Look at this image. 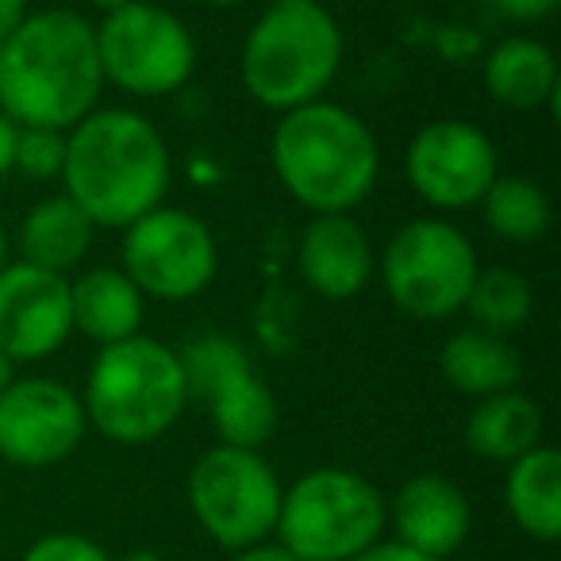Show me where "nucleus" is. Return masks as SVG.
Returning <instances> with one entry per match:
<instances>
[{
    "mask_svg": "<svg viewBox=\"0 0 561 561\" xmlns=\"http://www.w3.org/2000/svg\"><path fill=\"white\" fill-rule=\"evenodd\" d=\"M96 24L73 9L27 12L0 43V112L16 127L70 131L101 108Z\"/></svg>",
    "mask_w": 561,
    "mask_h": 561,
    "instance_id": "obj_1",
    "label": "nucleus"
},
{
    "mask_svg": "<svg viewBox=\"0 0 561 561\" xmlns=\"http://www.w3.org/2000/svg\"><path fill=\"white\" fill-rule=\"evenodd\" d=\"M62 185L93 227H131L165 204L173 185L162 127L135 108H93L66 131Z\"/></svg>",
    "mask_w": 561,
    "mask_h": 561,
    "instance_id": "obj_2",
    "label": "nucleus"
},
{
    "mask_svg": "<svg viewBox=\"0 0 561 561\" xmlns=\"http://www.w3.org/2000/svg\"><path fill=\"white\" fill-rule=\"evenodd\" d=\"M270 165L312 216H351L377 188L381 147L358 112L323 96L280 112L270 135Z\"/></svg>",
    "mask_w": 561,
    "mask_h": 561,
    "instance_id": "obj_3",
    "label": "nucleus"
},
{
    "mask_svg": "<svg viewBox=\"0 0 561 561\" xmlns=\"http://www.w3.org/2000/svg\"><path fill=\"white\" fill-rule=\"evenodd\" d=\"M81 408L93 431L116 446L158 443L188 408L181 354L150 335L101 346L89 366Z\"/></svg>",
    "mask_w": 561,
    "mask_h": 561,
    "instance_id": "obj_4",
    "label": "nucleus"
},
{
    "mask_svg": "<svg viewBox=\"0 0 561 561\" xmlns=\"http://www.w3.org/2000/svg\"><path fill=\"white\" fill-rule=\"evenodd\" d=\"M343 55V27L323 4H270L242 39L239 81L250 101L280 116L323 101Z\"/></svg>",
    "mask_w": 561,
    "mask_h": 561,
    "instance_id": "obj_5",
    "label": "nucleus"
},
{
    "mask_svg": "<svg viewBox=\"0 0 561 561\" xmlns=\"http://www.w3.org/2000/svg\"><path fill=\"white\" fill-rule=\"evenodd\" d=\"M389 527V500L354 469L320 466L280 492L277 542L297 561H351Z\"/></svg>",
    "mask_w": 561,
    "mask_h": 561,
    "instance_id": "obj_6",
    "label": "nucleus"
},
{
    "mask_svg": "<svg viewBox=\"0 0 561 561\" xmlns=\"http://www.w3.org/2000/svg\"><path fill=\"white\" fill-rule=\"evenodd\" d=\"M381 285L392 308L412 320H450L466 308L481 257L469 234L443 216L408 219L381 250Z\"/></svg>",
    "mask_w": 561,
    "mask_h": 561,
    "instance_id": "obj_7",
    "label": "nucleus"
},
{
    "mask_svg": "<svg viewBox=\"0 0 561 561\" xmlns=\"http://www.w3.org/2000/svg\"><path fill=\"white\" fill-rule=\"evenodd\" d=\"M104 85L139 101H158L185 89L196 73V39L178 12L135 0L96 24Z\"/></svg>",
    "mask_w": 561,
    "mask_h": 561,
    "instance_id": "obj_8",
    "label": "nucleus"
},
{
    "mask_svg": "<svg viewBox=\"0 0 561 561\" xmlns=\"http://www.w3.org/2000/svg\"><path fill=\"white\" fill-rule=\"evenodd\" d=\"M280 477L262 450L216 443L188 469V507L201 530L224 550H247L273 538L280 512Z\"/></svg>",
    "mask_w": 561,
    "mask_h": 561,
    "instance_id": "obj_9",
    "label": "nucleus"
},
{
    "mask_svg": "<svg viewBox=\"0 0 561 561\" xmlns=\"http://www.w3.org/2000/svg\"><path fill=\"white\" fill-rule=\"evenodd\" d=\"M178 354L185 366L188 400H201L219 443L262 450L277 431L280 412L277 397L254 369L247 346L234 343L231 335L208 331Z\"/></svg>",
    "mask_w": 561,
    "mask_h": 561,
    "instance_id": "obj_10",
    "label": "nucleus"
},
{
    "mask_svg": "<svg viewBox=\"0 0 561 561\" xmlns=\"http://www.w3.org/2000/svg\"><path fill=\"white\" fill-rule=\"evenodd\" d=\"M119 270L139 285L147 300L185 305L216 280L219 242L201 216L158 204L154 211L124 227Z\"/></svg>",
    "mask_w": 561,
    "mask_h": 561,
    "instance_id": "obj_11",
    "label": "nucleus"
},
{
    "mask_svg": "<svg viewBox=\"0 0 561 561\" xmlns=\"http://www.w3.org/2000/svg\"><path fill=\"white\" fill-rule=\"evenodd\" d=\"M412 193L435 211L477 208L484 188L500 178V150L477 124L458 116L420 127L404 150Z\"/></svg>",
    "mask_w": 561,
    "mask_h": 561,
    "instance_id": "obj_12",
    "label": "nucleus"
},
{
    "mask_svg": "<svg viewBox=\"0 0 561 561\" xmlns=\"http://www.w3.org/2000/svg\"><path fill=\"white\" fill-rule=\"evenodd\" d=\"M89 431L81 392L58 377H12L0 392V458L20 469L62 466Z\"/></svg>",
    "mask_w": 561,
    "mask_h": 561,
    "instance_id": "obj_13",
    "label": "nucleus"
},
{
    "mask_svg": "<svg viewBox=\"0 0 561 561\" xmlns=\"http://www.w3.org/2000/svg\"><path fill=\"white\" fill-rule=\"evenodd\" d=\"M70 335V277L12 257L0 270V354L12 366H35L55 358Z\"/></svg>",
    "mask_w": 561,
    "mask_h": 561,
    "instance_id": "obj_14",
    "label": "nucleus"
},
{
    "mask_svg": "<svg viewBox=\"0 0 561 561\" xmlns=\"http://www.w3.org/2000/svg\"><path fill=\"white\" fill-rule=\"evenodd\" d=\"M389 527L397 542L412 546L431 561L461 550L473 527L469 496L443 473H415L389 500Z\"/></svg>",
    "mask_w": 561,
    "mask_h": 561,
    "instance_id": "obj_15",
    "label": "nucleus"
},
{
    "mask_svg": "<svg viewBox=\"0 0 561 561\" xmlns=\"http://www.w3.org/2000/svg\"><path fill=\"white\" fill-rule=\"evenodd\" d=\"M297 273L323 300H354L377 273L369 231L354 216H312L297 242Z\"/></svg>",
    "mask_w": 561,
    "mask_h": 561,
    "instance_id": "obj_16",
    "label": "nucleus"
},
{
    "mask_svg": "<svg viewBox=\"0 0 561 561\" xmlns=\"http://www.w3.org/2000/svg\"><path fill=\"white\" fill-rule=\"evenodd\" d=\"M147 297L119 265H93L70 280V323L73 335L101 346L142 335Z\"/></svg>",
    "mask_w": 561,
    "mask_h": 561,
    "instance_id": "obj_17",
    "label": "nucleus"
},
{
    "mask_svg": "<svg viewBox=\"0 0 561 561\" xmlns=\"http://www.w3.org/2000/svg\"><path fill=\"white\" fill-rule=\"evenodd\" d=\"M484 93L496 104L515 112H538V108H558L561 93V73L558 58L535 35H507V39L492 43L481 66Z\"/></svg>",
    "mask_w": 561,
    "mask_h": 561,
    "instance_id": "obj_18",
    "label": "nucleus"
},
{
    "mask_svg": "<svg viewBox=\"0 0 561 561\" xmlns=\"http://www.w3.org/2000/svg\"><path fill=\"white\" fill-rule=\"evenodd\" d=\"M443 381L469 400L512 392L523 381V354L504 335H492L481 328H466L450 335L438 351Z\"/></svg>",
    "mask_w": 561,
    "mask_h": 561,
    "instance_id": "obj_19",
    "label": "nucleus"
},
{
    "mask_svg": "<svg viewBox=\"0 0 561 561\" xmlns=\"http://www.w3.org/2000/svg\"><path fill=\"white\" fill-rule=\"evenodd\" d=\"M93 219L78 208L66 193L47 196V201L32 204L20 224L16 247H20V262H32L39 270L62 273L70 277L85 254L93 250Z\"/></svg>",
    "mask_w": 561,
    "mask_h": 561,
    "instance_id": "obj_20",
    "label": "nucleus"
},
{
    "mask_svg": "<svg viewBox=\"0 0 561 561\" xmlns=\"http://www.w3.org/2000/svg\"><path fill=\"white\" fill-rule=\"evenodd\" d=\"M504 504L512 523L535 542L561 538V454L550 443H538L507 466Z\"/></svg>",
    "mask_w": 561,
    "mask_h": 561,
    "instance_id": "obj_21",
    "label": "nucleus"
},
{
    "mask_svg": "<svg viewBox=\"0 0 561 561\" xmlns=\"http://www.w3.org/2000/svg\"><path fill=\"white\" fill-rule=\"evenodd\" d=\"M542 431L546 420L538 400L527 397L523 389H512L477 400L466 420V446L481 461L512 466L515 458H523V454L542 443Z\"/></svg>",
    "mask_w": 561,
    "mask_h": 561,
    "instance_id": "obj_22",
    "label": "nucleus"
},
{
    "mask_svg": "<svg viewBox=\"0 0 561 561\" xmlns=\"http://www.w3.org/2000/svg\"><path fill=\"white\" fill-rule=\"evenodd\" d=\"M481 219L496 239L515 242V247H530L538 242L553 224V204L550 193L538 185L535 178L523 173H500L481 196Z\"/></svg>",
    "mask_w": 561,
    "mask_h": 561,
    "instance_id": "obj_23",
    "label": "nucleus"
},
{
    "mask_svg": "<svg viewBox=\"0 0 561 561\" xmlns=\"http://www.w3.org/2000/svg\"><path fill=\"white\" fill-rule=\"evenodd\" d=\"M461 312H469L473 328L507 339L535 316V289L519 270H507V265L477 270V280Z\"/></svg>",
    "mask_w": 561,
    "mask_h": 561,
    "instance_id": "obj_24",
    "label": "nucleus"
},
{
    "mask_svg": "<svg viewBox=\"0 0 561 561\" xmlns=\"http://www.w3.org/2000/svg\"><path fill=\"white\" fill-rule=\"evenodd\" d=\"M62 165H66V131L20 127L12 173H24L32 181H62Z\"/></svg>",
    "mask_w": 561,
    "mask_h": 561,
    "instance_id": "obj_25",
    "label": "nucleus"
},
{
    "mask_svg": "<svg viewBox=\"0 0 561 561\" xmlns=\"http://www.w3.org/2000/svg\"><path fill=\"white\" fill-rule=\"evenodd\" d=\"M20 561H116L101 542L89 535H73V530H50V535L35 538L24 550Z\"/></svg>",
    "mask_w": 561,
    "mask_h": 561,
    "instance_id": "obj_26",
    "label": "nucleus"
},
{
    "mask_svg": "<svg viewBox=\"0 0 561 561\" xmlns=\"http://www.w3.org/2000/svg\"><path fill=\"white\" fill-rule=\"evenodd\" d=\"M489 4L512 24H542L561 9V0H489Z\"/></svg>",
    "mask_w": 561,
    "mask_h": 561,
    "instance_id": "obj_27",
    "label": "nucleus"
},
{
    "mask_svg": "<svg viewBox=\"0 0 561 561\" xmlns=\"http://www.w3.org/2000/svg\"><path fill=\"white\" fill-rule=\"evenodd\" d=\"M351 561H431V558L415 553L412 546L397 542V538H377L374 546H366L362 553H354Z\"/></svg>",
    "mask_w": 561,
    "mask_h": 561,
    "instance_id": "obj_28",
    "label": "nucleus"
},
{
    "mask_svg": "<svg viewBox=\"0 0 561 561\" xmlns=\"http://www.w3.org/2000/svg\"><path fill=\"white\" fill-rule=\"evenodd\" d=\"M231 561H297V558H293L280 542H270V538H265V542H254V546H247V550H234Z\"/></svg>",
    "mask_w": 561,
    "mask_h": 561,
    "instance_id": "obj_29",
    "label": "nucleus"
},
{
    "mask_svg": "<svg viewBox=\"0 0 561 561\" xmlns=\"http://www.w3.org/2000/svg\"><path fill=\"white\" fill-rule=\"evenodd\" d=\"M16 135H20V127L12 124L4 112H0V181L12 173V158H16Z\"/></svg>",
    "mask_w": 561,
    "mask_h": 561,
    "instance_id": "obj_30",
    "label": "nucleus"
},
{
    "mask_svg": "<svg viewBox=\"0 0 561 561\" xmlns=\"http://www.w3.org/2000/svg\"><path fill=\"white\" fill-rule=\"evenodd\" d=\"M27 0H0V43L9 39L12 32H16V24L27 16Z\"/></svg>",
    "mask_w": 561,
    "mask_h": 561,
    "instance_id": "obj_31",
    "label": "nucleus"
},
{
    "mask_svg": "<svg viewBox=\"0 0 561 561\" xmlns=\"http://www.w3.org/2000/svg\"><path fill=\"white\" fill-rule=\"evenodd\" d=\"M89 9H96L101 16H108V12H119V9H127V4H135V0H85Z\"/></svg>",
    "mask_w": 561,
    "mask_h": 561,
    "instance_id": "obj_32",
    "label": "nucleus"
},
{
    "mask_svg": "<svg viewBox=\"0 0 561 561\" xmlns=\"http://www.w3.org/2000/svg\"><path fill=\"white\" fill-rule=\"evenodd\" d=\"M201 9H216V12H231V9H242L247 0H196Z\"/></svg>",
    "mask_w": 561,
    "mask_h": 561,
    "instance_id": "obj_33",
    "label": "nucleus"
},
{
    "mask_svg": "<svg viewBox=\"0 0 561 561\" xmlns=\"http://www.w3.org/2000/svg\"><path fill=\"white\" fill-rule=\"evenodd\" d=\"M116 561H165L158 550H131V553H124V558H116Z\"/></svg>",
    "mask_w": 561,
    "mask_h": 561,
    "instance_id": "obj_34",
    "label": "nucleus"
},
{
    "mask_svg": "<svg viewBox=\"0 0 561 561\" xmlns=\"http://www.w3.org/2000/svg\"><path fill=\"white\" fill-rule=\"evenodd\" d=\"M12 377H16V366H12V362L0 354V392H4V385H9Z\"/></svg>",
    "mask_w": 561,
    "mask_h": 561,
    "instance_id": "obj_35",
    "label": "nucleus"
},
{
    "mask_svg": "<svg viewBox=\"0 0 561 561\" xmlns=\"http://www.w3.org/2000/svg\"><path fill=\"white\" fill-rule=\"evenodd\" d=\"M12 262V242H9V234H4V227H0V270Z\"/></svg>",
    "mask_w": 561,
    "mask_h": 561,
    "instance_id": "obj_36",
    "label": "nucleus"
},
{
    "mask_svg": "<svg viewBox=\"0 0 561 561\" xmlns=\"http://www.w3.org/2000/svg\"><path fill=\"white\" fill-rule=\"evenodd\" d=\"M270 4H320V0H270Z\"/></svg>",
    "mask_w": 561,
    "mask_h": 561,
    "instance_id": "obj_37",
    "label": "nucleus"
}]
</instances>
